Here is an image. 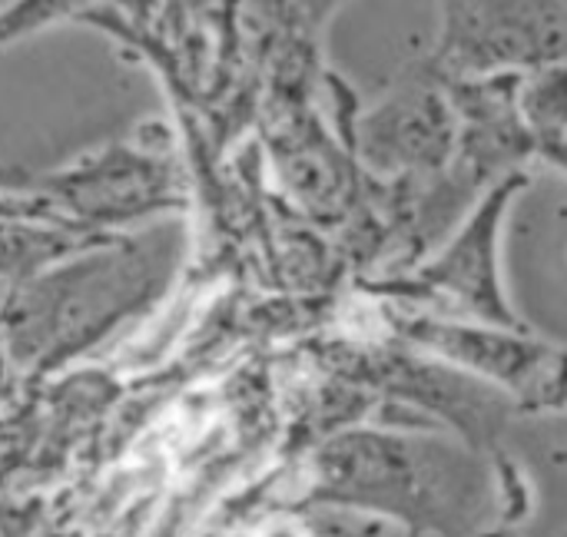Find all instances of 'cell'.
Segmentation results:
<instances>
[{"label":"cell","mask_w":567,"mask_h":537,"mask_svg":"<svg viewBox=\"0 0 567 537\" xmlns=\"http://www.w3.org/2000/svg\"><path fill=\"white\" fill-rule=\"evenodd\" d=\"M186 249L183 219L116 233L3 296V345L13 369L47 375L150 312L173 286Z\"/></svg>","instance_id":"cell-1"},{"label":"cell","mask_w":567,"mask_h":537,"mask_svg":"<svg viewBox=\"0 0 567 537\" xmlns=\"http://www.w3.org/2000/svg\"><path fill=\"white\" fill-rule=\"evenodd\" d=\"M462 438L349 428L312 458V502L402 525L409 537H492L502 498V455Z\"/></svg>","instance_id":"cell-2"},{"label":"cell","mask_w":567,"mask_h":537,"mask_svg":"<svg viewBox=\"0 0 567 537\" xmlns=\"http://www.w3.org/2000/svg\"><path fill=\"white\" fill-rule=\"evenodd\" d=\"M176 209H183V183L169 143L159 140V130H140L136 140L110 143L60 169L7 183L3 219L113 236Z\"/></svg>","instance_id":"cell-3"},{"label":"cell","mask_w":567,"mask_h":537,"mask_svg":"<svg viewBox=\"0 0 567 537\" xmlns=\"http://www.w3.org/2000/svg\"><path fill=\"white\" fill-rule=\"evenodd\" d=\"M532 186L528 173H515L419 266L392 272L369 286L372 296L392 299L409 312L495 329H528L505 292L502 226L515 199Z\"/></svg>","instance_id":"cell-4"},{"label":"cell","mask_w":567,"mask_h":537,"mask_svg":"<svg viewBox=\"0 0 567 537\" xmlns=\"http://www.w3.org/2000/svg\"><path fill=\"white\" fill-rule=\"evenodd\" d=\"M402 345L435 355L512 399L518 415L567 412V345L532 329L465 326L409 309L389 312Z\"/></svg>","instance_id":"cell-5"},{"label":"cell","mask_w":567,"mask_h":537,"mask_svg":"<svg viewBox=\"0 0 567 537\" xmlns=\"http://www.w3.org/2000/svg\"><path fill=\"white\" fill-rule=\"evenodd\" d=\"M458 146V110L445 76L429 60L402 76L352 120V153L379 186L412 189L432 183Z\"/></svg>","instance_id":"cell-6"},{"label":"cell","mask_w":567,"mask_h":537,"mask_svg":"<svg viewBox=\"0 0 567 537\" xmlns=\"http://www.w3.org/2000/svg\"><path fill=\"white\" fill-rule=\"evenodd\" d=\"M439 76H525L567 60V3H442V27L425 56Z\"/></svg>","instance_id":"cell-7"},{"label":"cell","mask_w":567,"mask_h":537,"mask_svg":"<svg viewBox=\"0 0 567 537\" xmlns=\"http://www.w3.org/2000/svg\"><path fill=\"white\" fill-rule=\"evenodd\" d=\"M349 362L352 379H362L395 402L425 412L432 425L452 428L455 438L485 455H498L502 428L518 415L512 399L498 389L402 342L399 349L359 352Z\"/></svg>","instance_id":"cell-8"},{"label":"cell","mask_w":567,"mask_h":537,"mask_svg":"<svg viewBox=\"0 0 567 537\" xmlns=\"http://www.w3.org/2000/svg\"><path fill=\"white\" fill-rule=\"evenodd\" d=\"M518 110L545 156L567 140V60L518 80Z\"/></svg>","instance_id":"cell-9"},{"label":"cell","mask_w":567,"mask_h":537,"mask_svg":"<svg viewBox=\"0 0 567 537\" xmlns=\"http://www.w3.org/2000/svg\"><path fill=\"white\" fill-rule=\"evenodd\" d=\"M542 159H545L548 166L561 169V173H565V176H567V140H565V143H558L555 149H548V153H545Z\"/></svg>","instance_id":"cell-10"},{"label":"cell","mask_w":567,"mask_h":537,"mask_svg":"<svg viewBox=\"0 0 567 537\" xmlns=\"http://www.w3.org/2000/svg\"><path fill=\"white\" fill-rule=\"evenodd\" d=\"M551 462H555V465H567V448L565 452H555V455H551Z\"/></svg>","instance_id":"cell-11"},{"label":"cell","mask_w":567,"mask_h":537,"mask_svg":"<svg viewBox=\"0 0 567 537\" xmlns=\"http://www.w3.org/2000/svg\"><path fill=\"white\" fill-rule=\"evenodd\" d=\"M565 537H567V535H565Z\"/></svg>","instance_id":"cell-12"}]
</instances>
